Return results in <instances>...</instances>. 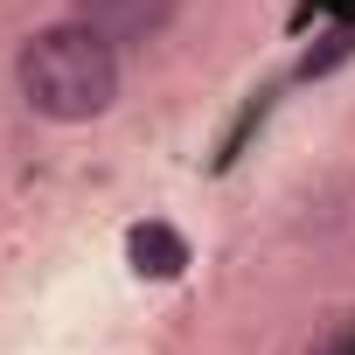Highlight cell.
<instances>
[{
	"instance_id": "cell-1",
	"label": "cell",
	"mask_w": 355,
	"mask_h": 355,
	"mask_svg": "<svg viewBox=\"0 0 355 355\" xmlns=\"http://www.w3.org/2000/svg\"><path fill=\"white\" fill-rule=\"evenodd\" d=\"M15 84H21L28 112H42L56 125L98 119L119 98V42H105L77 15L56 21V28H35L21 42V56H15Z\"/></svg>"
},
{
	"instance_id": "cell-2",
	"label": "cell",
	"mask_w": 355,
	"mask_h": 355,
	"mask_svg": "<svg viewBox=\"0 0 355 355\" xmlns=\"http://www.w3.org/2000/svg\"><path fill=\"white\" fill-rule=\"evenodd\" d=\"M77 21H91L105 42H153L174 21V0H77Z\"/></svg>"
}]
</instances>
